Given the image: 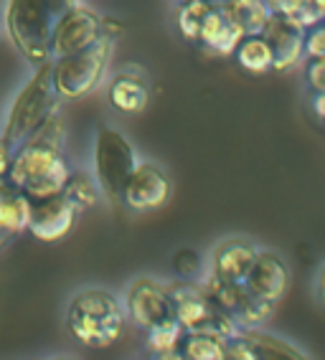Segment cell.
Masks as SVG:
<instances>
[{
  "instance_id": "6da1fadb",
  "label": "cell",
  "mask_w": 325,
  "mask_h": 360,
  "mask_svg": "<svg viewBox=\"0 0 325 360\" xmlns=\"http://www.w3.org/2000/svg\"><path fill=\"white\" fill-rule=\"evenodd\" d=\"M72 170L64 153V122L56 115L15 148L8 183L31 200H44L64 193Z\"/></svg>"
},
{
  "instance_id": "7a4b0ae2",
  "label": "cell",
  "mask_w": 325,
  "mask_h": 360,
  "mask_svg": "<svg viewBox=\"0 0 325 360\" xmlns=\"http://www.w3.org/2000/svg\"><path fill=\"white\" fill-rule=\"evenodd\" d=\"M66 328L77 342L94 350L115 345L127 328V309L115 292L102 287L79 290L66 307Z\"/></svg>"
},
{
  "instance_id": "3957f363",
  "label": "cell",
  "mask_w": 325,
  "mask_h": 360,
  "mask_svg": "<svg viewBox=\"0 0 325 360\" xmlns=\"http://www.w3.org/2000/svg\"><path fill=\"white\" fill-rule=\"evenodd\" d=\"M72 3L77 0H6V33L26 64L41 66L53 61V26Z\"/></svg>"
},
{
  "instance_id": "277c9868",
  "label": "cell",
  "mask_w": 325,
  "mask_h": 360,
  "mask_svg": "<svg viewBox=\"0 0 325 360\" xmlns=\"http://www.w3.org/2000/svg\"><path fill=\"white\" fill-rule=\"evenodd\" d=\"M61 102H64V97L56 89L53 61L33 66V74L26 79V84L20 86L15 99L11 102V110L6 115V122H3L0 135L6 137L13 148H18L26 137H31L51 117L59 115Z\"/></svg>"
},
{
  "instance_id": "5b68a950",
  "label": "cell",
  "mask_w": 325,
  "mask_h": 360,
  "mask_svg": "<svg viewBox=\"0 0 325 360\" xmlns=\"http://www.w3.org/2000/svg\"><path fill=\"white\" fill-rule=\"evenodd\" d=\"M168 287L173 297V317L186 328V333H216L222 338H234L241 330L234 317L224 312L198 282L178 279Z\"/></svg>"
},
{
  "instance_id": "8992f818",
  "label": "cell",
  "mask_w": 325,
  "mask_h": 360,
  "mask_svg": "<svg viewBox=\"0 0 325 360\" xmlns=\"http://www.w3.org/2000/svg\"><path fill=\"white\" fill-rule=\"evenodd\" d=\"M94 178H97L102 195L110 200H120L122 188L132 170L137 167V150L127 137L112 124H99L94 135Z\"/></svg>"
},
{
  "instance_id": "52a82bcc",
  "label": "cell",
  "mask_w": 325,
  "mask_h": 360,
  "mask_svg": "<svg viewBox=\"0 0 325 360\" xmlns=\"http://www.w3.org/2000/svg\"><path fill=\"white\" fill-rule=\"evenodd\" d=\"M112 49H115V36H104L87 51H79L74 56H64L53 61V79L56 89L64 99L77 102L97 89L104 82L107 66H110Z\"/></svg>"
},
{
  "instance_id": "ba28073f",
  "label": "cell",
  "mask_w": 325,
  "mask_h": 360,
  "mask_svg": "<svg viewBox=\"0 0 325 360\" xmlns=\"http://www.w3.org/2000/svg\"><path fill=\"white\" fill-rule=\"evenodd\" d=\"M110 33V20L89 8L87 3L77 0L66 8L64 13L56 18L53 26V41H51V56L53 61L64 56H74L79 51H87L89 46L102 41Z\"/></svg>"
},
{
  "instance_id": "9c48e42d",
  "label": "cell",
  "mask_w": 325,
  "mask_h": 360,
  "mask_svg": "<svg viewBox=\"0 0 325 360\" xmlns=\"http://www.w3.org/2000/svg\"><path fill=\"white\" fill-rule=\"evenodd\" d=\"M125 309L127 320L140 330L155 328L158 322L173 317V297L168 284L153 277H137L125 290Z\"/></svg>"
},
{
  "instance_id": "30bf717a",
  "label": "cell",
  "mask_w": 325,
  "mask_h": 360,
  "mask_svg": "<svg viewBox=\"0 0 325 360\" xmlns=\"http://www.w3.org/2000/svg\"><path fill=\"white\" fill-rule=\"evenodd\" d=\"M170 191H173V186H170L165 170L155 162L140 160L125 183L120 203L132 213H150L168 203Z\"/></svg>"
},
{
  "instance_id": "8fae6325",
  "label": "cell",
  "mask_w": 325,
  "mask_h": 360,
  "mask_svg": "<svg viewBox=\"0 0 325 360\" xmlns=\"http://www.w3.org/2000/svg\"><path fill=\"white\" fill-rule=\"evenodd\" d=\"M79 213L82 211L64 193L53 195V198L33 200L28 233L41 244H56V241H61V238H66L74 231Z\"/></svg>"
},
{
  "instance_id": "7c38bea8",
  "label": "cell",
  "mask_w": 325,
  "mask_h": 360,
  "mask_svg": "<svg viewBox=\"0 0 325 360\" xmlns=\"http://www.w3.org/2000/svg\"><path fill=\"white\" fill-rule=\"evenodd\" d=\"M257 257H260V246L254 241L244 236H229L222 244H216L206 271L224 284L244 287Z\"/></svg>"
},
{
  "instance_id": "4fadbf2b",
  "label": "cell",
  "mask_w": 325,
  "mask_h": 360,
  "mask_svg": "<svg viewBox=\"0 0 325 360\" xmlns=\"http://www.w3.org/2000/svg\"><path fill=\"white\" fill-rule=\"evenodd\" d=\"M244 287L257 302L277 307L282 302V297L287 295V287H290V266L277 251L260 249V257L254 262Z\"/></svg>"
},
{
  "instance_id": "5bb4252c",
  "label": "cell",
  "mask_w": 325,
  "mask_h": 360,
  "mask_svg": "<svg viewBox=\"0 0 325 360\" xmlns=\"http://www.w3.org/2000/svg\"><path fill=\"white\" fill-rule=\"evenodd\" d=\"M305 33L298 20L274 13L265 28V36L272 46L274 71H290L305 58Z\"/></svg>"
},
{
  "instance_id": "9a60e30c",
  "label": "cell",
  "mask_w": 325,
  "mask_h": 360,
  "mask_svg": "<svg viewBox=\"0 0 325 360\" xmlns=\"http://www.w3.org/2000/svg\"><path fill=\"white\" fill-rule=\"evenodd\" d=\"M107 102L112 110H117L120 115H140L145 112L150 102V89L143 74L135 71H120L110 82L107 89Z\"/></svg>"
},
{
  "instance_id": "2e32d148",
  "label": "cell",
  "mask_w": 325,
  "mask_h": 360,
  "mask_svg": "<svg viewBox=\"0 0 325 360\" xmlns=\"http://www.w3.org/2000/svg\"><path fill=\"white\" fill-rule=\"evenodd\" d=\"M244 33L229 20V15L222 11L219 0H216V8L208 13V18L203 20L201 36H198V46L203 51L214 53V56H234L236 46L241 44Z\"/></svg>"
},
{
  "instance_id": "e0dca14e",
  "label": "cell",
  "mask_w": 325,
  "mask_h": 360,
  "mask_svg": "<svg viewBox=\"0 0 325 360\" xmlns=\"http://www.w3.org/2000/svg\"><path fill=\"white\" fill-rule=\"evenodd\" d=\"M33 213V200L11 183H0V233L13 238L28 231Z\"/></svg>"
},
{
  "instance_id": "ac0fdd59",
  "label": "cell",
  "mask_w": 325,
  "mask_h": 360,
  "mask_svg": "<svg viewBox=\"0 0 325 360\" xmlns=\"http://www.w3.org/2000/svg\"><path fill=\"white\" fill-rule=\"evenodd\" d=\"M219 6L244 36L265 33L267 23L274 15L267 0H219Z\"/></svg>"
},
{
  "instance_id": "d6986e66",
  "label": "cell",
  "mask_w": 325,
  "mask_h": 360,
  "mask_svg": "<svg viewBox=\"0 0 325 360\" xmlns=\"http://www.w3.org/2000/svg\"><path fill=\"white\" fill-rule=\"evenodd\" d=\"M234 58L241 69L254 74V77H262V74L274 71V53H272V46H269L265 33L244 36L241 44L236 46Z\"/></svg>"
},
{
  "instance_id": "ffe728a7",
  "label": "cell",
  "mask_w": 325,
  "mask_h": 360,
  "mask_svg": "<svg viewBox=\"0 0 325 360\" xmlns=\"http://www.w3.org/2000/svg\"><path fill=\"white\" fill-rule=\"evenodd\" d=\"M145 335H148L145 345H148L150 355L158 358V355H168L181 350L183 338H186V328H183L176 317H168V320L158 322L155 328L145 330Z\"/></svg>"
},
{
  "instance_id": "44dd1931",
  "label": "cell",
  "mask_w": 325,
  "mask_h": 360,
  "mask_svg": "<svg viewBox=\"0 0 325 360\" xmlns=\"http://www.w3.org/2000/svg\"><path fill=\"white\" fill-rule=\"evenodd\" d=\"M64 195L72 200L79 211H89L102 198V188H99L97 178L91 173H87V170H72V175L66 180Z\"/></svg>"
},
{
  "instance_id": "7402d4cb",
  "label": "cell",
  "mask_w": 325,
  "mask_h": 360,
  "mask_svg": "<svg viewBox=\"0 0 325 360\" xmlns=\"http://www.w3.org/2000/svg\"><path fill=\"white\" fill-rule=\"evenodd\" d=\"M229 338L216 333H186L181 353L186 360H224V347Z\"/></svg>"
},
{
  "instance_id": "603a6c76",
  "label": "cell",
  "mask_w": 325,
  "mask_h": 360,
  "mask_svg": "<svg viewBox=\"0 0 325 360\" xmlns=\"http://www.w3.org/2000/svg\"><path fill=\"white\" fill-rule=\"evenodd\" d=\"M214 8H216V0H193V3H183V6L178 8V15H176L178 33H181L186 41H191V44H198L203 20L208 18V13H211Z\"/></svg>"
},
{
  "instance_id": "cb8c5ba5",
  "label": "cell",
  "mask_w": 325,
  "mask_h": 360,
  "mask_svg": "<svg viewBox=\"0 0 325 360\" xmlns=\"http://www.w3.org/2000/svg\"><path fill=\"white\" fill-rule=\"evenodd\" d=\"M241 333L247 335L249 340L257 345V350H260V360H307L295 345L285 342L282 338H274V335L262 333L260 328H241Z\"/></svg>"
},
{
  "instance_id": "d4e9b609",
  "label": "cell",
  "mask_w": 325,
  "mask_h": 360,
  "mask_svg": "<svg viewBox=\"0 0 325 360\" xmlns=\"http://www.w3.org/2000/svg\"><path fill=\"white\" fill-rule=\"evenodd\" d=\"M173 266H176V274L181 279H191V282H196V279L203 274V262L201 257H198V251L193 249H181L173 257Z\"/></svg>"
},
{
  "instance_id": "484cf974",
  "label": "cell",
  "mask_w": 325,
  "mask_h": 360,
  "mask_svg": "<svg viewBox=\"0 0 325 360\" xmlns=\"http://www.w3.org/2000/svg\"><path fill=\"white\" fill-rule=\"evenodd\" d=\"M224 360H260V350H257V345L239 330L234 338L227 340Z\"/></svg>"
},
{
  "instance_id": "4316f807",
  "label": "cell",
  "mask_w": 325,
  "mask_h": 360,
  "mask_svg": "<svg viewBox=\"0 0 325 360\" xmlns=\"http://www.w3.org/2000/svg\"><path fill=\"white\" fill-rule=\"evenodd\" d=\"M305 58H325V20L307 28L305 33Z\"/></svg>"
},
{
  "instance_id": "83f0119b",
  "label": "cell",
  "mask_w": 325,
  "mask_h": 360,
  "mask_svg": "<svg viewBox=\"0 0 325 360\" xmlns=\"http://www.w3.org/2000/svg\"><path fill=\"white\" fill-rule=\"evenodd\" d=\"M305 82L310 91H325V58H307Z\"/></svg>"
},
{
  "instance_id": "f1b7e54d",
  "label": "cell",
  "mask_w": 325,
  "mask_h": 360,
  "mask_svg": "<svg viewBox=\"0 0 325 360\" xmlns=\"http://www.w3.org/2000/svg\"><path fill=\"white\" fill-rule=\"evenodd\" d=\"M13 145L0 135V183H8V173H11V165H13Z\"/></svg>"
},
{
  "instance_id": "f546056e",
  "label": "cell",
  "mask_w": 325,
  "mask_h": 360,
  "mask_svg": "<svg viewBox=\"0 0 325 360\" xmlns=\"http://www.w3.org/2000/svg\"><path fill=\"white\" fill-rule=\"evenodd\" d=\"M310 110H312V115L318 117V120H323V122H325V91H312Z\"/></svg>"
},
{
  "instance_id": "4dcf8cb0",
  "label": "cell",
  "mask_w": 325,
  "mask_h": 360,
  "mask_svg": "<svg viewBox=\"0 0 325 360\" xmlns=\"http://www.w3.org/2000/svg\"><path fill=\"white\" fill-rule=\"evenodd\" d=\"M315 292H318L320 302L325 304V264L318 269V274H315Z\"/></svg>"
},
{
  "instance_id": "1f68e13d",
  "label": "cell",
  "mask_w": 325,
  "mask_h": 360,
  "mask_svg": "<svg viewBox=\"0 0 325 360\" xmlns=\"http://www.w3.org/2000/svg\"><path fill=\"white\" fill-rule=\"evenodd\" d=\"M153 360H186V355L181 353V350H176V353H168V355H158V358Z\"/></svg>"
},
{
  "instance_id": "d6a6232c",
  "label": "cell",
  "mask_w": 325,
  "mask_h": 360,
  "mask_svg": "<svg viewBox=\"0 0 325 360\" xmlns=\"http://www.w3.org/2000/svg\"><path fill=\"white\" fill-rule=\"evenodd\" d=\"M8 241H11V236H8V233H0V249H3V246H6Z\"/></svg>"
},
{
  "instance_id": "836d02e7",
  "label": "cell",
  "mask_w": 325,
  "mask_h": 360,
  "mask_svg": "<svg viewBox=\"0 0 325 360\" xmlns=\"http://www.w3.org/2000/svg\"><path fill=\"white\" fill-rule=\"evenodd\" d=\"M312 3H315V6H318V8H320V13H323V15H325V0H312Z\"/></svg>"
},
{
  "instance_id": "e575fe53",
  "label": "cell",
  "mask_w": 325,
  "mask_h": 360,
  "mask_svg": "<svg viewBox=\"0 0 325 360\" xmlns=\"http://www.w3.org/2000/svg\"><path fill=\"white\" fill-rule=\"evenodd\" d=\"M183 3H193V0H178V6H183Z\"/></svg>"
},
{
  "instance_id": "d590c367",
  "label": "cell",
  "mask_w": 325,
  "mask_h": 360,
  "mask_svg": "<svg viewBox=\"0 0 325 360\" xmlns=\"http://www.w3.org/2000/svg\"><path fill=\"white\" fill-rule=\"evenodd\" d=\"M56 360H66V358H56Z\"/></svg>"
}]
</instances>
